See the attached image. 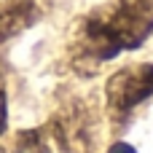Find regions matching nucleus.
I'll use <instances>...</instances> for the list:
<instances>
[{
    "mask_svg": "<svg viewBox=\"0 0 153 153\" xmlns=\"http://www.w3.org/2000/svg\"><path fill=\"white\" fill-rule=\"evenodd\" d=\"M27 24H30V8L16 5V8L0 11V40H8L11 35L22 32Z\"/></svg>",
    "mask_w": 153,
    "mask_h": 153,
    "instance_id": "20e7f679",
    "label": "nucleus"
},
{
    "mask_svg": "<svg viewBox=\"0 0 153 153\" xmlns=\"http://www.w3.org/2000/svg\"><path fill=\"white\" fill-rule=\"evenodd\" d=\"M105 97L110 116H129L137 105L153 97V65H129L113 73L105 86Z\"/></svg>",
    "mask_w": 153,
    "mask_h": 153,
    "instance_id": "f03ea898",
    "label": "nucleus"
},
{
    "mask_svg": "<svg viewBox=\"0 0 153 153\" xmlns=\"http://www.w3.org/2000/svg\"><path fill=\"white\" fill-rule=\"evenodd\" d=\"M54 137L67 153H89L91 151V113L81 105L65 108L54 118Z\"/></svg>",
    "mask_w": 153,
    "mask_h": 153,
    "instance_id": "7ed1b4c3",
    "label": "nucleus"
},
{
    "mask_svg": "<svg viewBox=\"0 0 153 153\" xmlns=\"http://www.w3.org/2000/svg\"><path fill=\"white\" fill-rule=\"evenodd\" d=\"M153 32V0H116L89 13L73 40V62L94 67L126 48H137Z\"/></svg>",
    "mask_w": 153,
    "mask_h": 153,
    "instance_id": "f257e3e1",
    "label": "nucleus"
},
{
    "mask_svg": "<svg viewBox=\"0 0 153 153\" xmlns=\"http://www.w3.org/2000/svg\"><path fill=\"white\" fill-rule=\"evenodd\" d=\"M5 129V81H3V73H0V134Z\"/></svg>",
    "mask_w": 153,
    "mask_h": 153,
    "instance_id": "423d86ee",
    "label": "nucleus"
},
{
    "mask_svg": "<svg viewBox=\"0 0 153 153\" xmlns=\"http://www.w3.org/2000/svg\"><path fill=\"white\" fill-rule=\"evenodd\" d=\"M108 153H137V151H134L132 145H126V143H116V145H113Z\"/></svg>",
    "mask_w": 153,
    "mask_h": 153,
    "instance_id": "0eeeda50",
    "label": "nucleus"
},
{
    "mask_svg": "<svg viewBox=\"0 0 153 153\" xmlns=\"http://www.w3.org/2000/svg\"><path fill=\"white\" fill-rule=\"evenodd\" d=\"M16 148H19V153H43L40 132H24V134H19Z\"/></svg>",
    "mask_w": 153,
    "mask_h": 153,
    "instance_id": "39448f33",
    "label": "nucleus"
}]
</instances>
